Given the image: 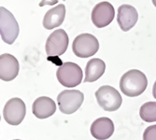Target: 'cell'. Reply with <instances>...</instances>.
Masks as SVG:
<instances>
[{
  "label": "cell",
  "instance_id": "277c9868",
  "mask_svg": "<svg viewBox=\"0 0 156 140\" xmlns=\"http://www.w3.org/2000/svg\"><path fill=\"white\" fill-rule=\"evenodd\" d=\"M82 76V70L79 65L71 62L64 63L61 66H59L56 72L58 81L63 86L67 88H73L80 84Z\"/></svg>",
  "mask_w": 156,
  "mask_h": 140
},
{
  "label": "cell",
  "instance_id": "5bb4252c",
  "mask_svg": "<svg viewBox=\"0 0 156 140\" xmlns=\"http://www.w3.org/2000/svg\"><path fill=\"white\" fill-rule=\"evenodd\" d=\"M66 17L65 5H58L55 8L48 10L43 19V26L45 29L51 30L55 27H59Z\"/></svg>",
  "mask_w": 156,
  "mask_h": 140
},
{
  "label": "cell",
  "instance_id": "4fadbf2b",
  "mask_svg": "<svg viewBox=\"0 0 156 140\" xmlns=\"http://www.w3.org/2000/svg\"><path fill=\"white\" fill-rule=\"evenodd\" d=\"M32 111L37 119H47L56 112V105L51 98L41 96L36 99L33 103Z\"/></svg>",
  "mask_w": 156,
  "mask_h": 140
},
{
  "label": "cell",
  "instance_id": "d6986e66",
  "mask_svg": "<svg viewBox=\"0 0 156 140\" xmlns=\"http://www.w3.org/2000/svg\"><path fill=\"white\" fill-rule=\"evenodd\" d=\"M152 94H153V97L156 99V80L153 84V87H152Z\"/></svg>",
  "mask_w": 156,
  "mask_h": 140
},
{
  "label": "cell",
  "instance_id": "ac0fdd59",
  "mask_svg": "<svg viewBox=\"0 0 156 140\" xmlns=\"http://www.w3.org/2000/svg\"><path fill=\"white\" fill-rule=\"evenodd\" d=\"M58 3V0H41V2L39 3V7H43V6H51V5H55Z\"/></svg>",
  "mask_w": 156,
  "mask_h": 140
},
{
  "label": "cell",
  "instance_id": "8992f818",
  "mask_svg": "<svg viewBox=\"0 0 156 140\" xmlns=\"http://www.w3.org/2000/svg\"><path fill=\"white\" fill-rule=\"evenodd\" d=\"M84 100V94L78 90H65L57 96L59 109L64 114H72L76 112Z\"/></svg>",
  "mask_w": 156,
  "mask_h": 140
},
{
  "label": "cell",
  "instance_id": "e0dca14e",
  "mask_svg": "<svg viewBox=\"0 0 156 140\" xmlns=\"http://www.w3.org/2000/svg\"><path fill=\"white\" fill-rule=\"evenodd\" d=\"M143 140H156V124L146 128L143 134Z\"/></svg>",
  "mask_w": 156,
  "mask_h": 140
},
{
  "label": "cell",
  "instance_id": "44dd1931",
  "mask_svg": "<svg viewBox=\"0 0 156 140\" xmlns=\"http://www.w3.org/2000/svg\"><path fill=\"white\" fill-rule=\"evenodd\" d=\"M14 140H20V139H14Z\"/></svg>",
  "mask_w": 156,
  "mask_h": 140
},
{
  "label": "cell",
  "instance_id": "5b68a950",
  "mask_svg": "<svg viewBox=\"0 0 156 140\" xmlns=\"http://www.w3.org/2000/svg\"><path fill=\"white\" fill-rule=\"evenodd\" d=\"M72 50L74 54L80 58L91 57L99 50V42L91 34H81L74 39Z\"/></svg>",
  "mask_w": 156,
  "mask_h": 140
},
{
  "label": "cell",
  "instance_id": "7a4b0ae2",
  "mask_svg": "<svg viewBox=\"0 0 156 140\" xmlns=\"http://www.w3.org/2000/svg\"><path fill=\"white\" fill-rule=\"evenodd\" d=\"M20 28L17 21L7 9L0 8V35L2 40L11 45L19 36Z\"/></svg>",
  "mask_w": 156,
  "mask_h": 140
},
{
  "label": "cell",
  "instance_id": "9c48e42d",
  "mask_svg": "<svg viewBox=\"0 0 156 140\" xmlns=\"http://www.w3.org/2000/svg\"><path fill=\"white\" fill-rule=\"evenodd\" d=\"M114 17V8L109 2L107 1L95 5L92 11V22L98 28H103L108 26L113 21Z\"/></svg>",
  "mask_w": 156,
  "mask_h": 140
},
{
  "label": "cell",
  "instance_id": "7c38bea8",
  "mask_svg": "<svg viewBox=\"0 0 156 140\" xmlns=\"http://www.w3.org/2000/svg\"><path fill=\"white\" fill-rule=\"evenodd\" d=\"M114 133V123L107 117L95 120L91 125V134L98 140H106Z\"/></svg>",
  "mask_w": 156,
  "mask_h": 140
},
{
  "label": "cell",
  "instance_id": "6da1fadb",
  "mask_svg": "<svg viewBox=\"0 0 156 140\" xmlns=\"http://www.w3.org/2000/svg\"><path fill=\"white\" fill-rule=\"evenodd\" d=\"M148 86L146 75L136 69H131L124 73L120 80V89L123 94L136 97L143 93Z\"/></svg>",
  "mask_w": 156,
  "mask_h": 140
},
{
  "label": "cell",
  "instance_id": "52a82bcc",
  "mask_svg": "<svg viewBox=\"0 0 156 140\" xmlns=\"http://www.w3.org/2000/svg\"><path fill=\"white\" fill-rule=\"evenodd\" d=\"M26 107L20 98L9 99L3 109L4 120L10 125H19L25 117Z\"/></svg>",
  "mask_w": 156,
  "mask_h": 140
},
{
  "label": "cell",
  "instance_id": "ba28073f",
  "mask_svg": "<svg viewBox=\"0 0 156 140\" xmlns=\"http://www.w3.org/2000/svg\"><path fill=\"white\" fill-rule=\"evenodd\" d=\"M68 36L63 29L52 32L46 42V53L48 56H61L68 47Z\"/></svg>",
  "mask_w": 156,
  "mask_h": 140
},
{
  "label": "cell",
  "instance_id": "2e32d148",
  "mask_svg": "<svg viewBox=\"0 0 156 140\" xmlns=\"http://www.w3.org/2000/svg\"><path fill=\"white\" fill-rule=\"evenodd\" d=\"M139 115L144 121H156V102H147L141 106Z\"/></svg>",
  "mask_w": 156,
  "mask_h": 140
},
{
  "label": "cell",
  "instance_id": "ffe728a7",
  "mask_svg": "<svg viewBox=\"0 0 156 140\" xmlns=\"http://www.w3.org/2000/svg\"><path fill=\"white\" fill-rule=\"evenodd\" d=\"M152 3H153V5L156 7V0H152Z\"/></svg>",
  "mask_w": 156,
  "mask_h": 140
},
{
  "label": "cell",
  "instance_id": "8fae6325",
  "mask_svg": "<svg viewBox=\"0 0 156 140\" xmlns=\"http://www.w3.org/2000/svg\"><path fill=\"white\" fill-rule=\"evenodd\" d=\"M138 20V13L131 5H122L118 9L117 22L121 29L127 32L135 26Z\"/></svg>",
  "mask_w": 156,
  "mask_h": 140
},
{
  "label": "cell",
  "instance_id": "30bf717a",
  "mask_svg": "<svg viewBox=\"0 0 156 140\" xmlns=\"http://www.w3.org/2000/svg\"><path fill=\"white\" fill-rule=\"evenodd\" d=\"M19 62L13 55L4 53L0 55V79L4 81H10L19 74Z\"/></svg>",
  "mask_w": 156,
  "mask_h": 140
},
{
  "label": "cell",
  "instance_id": "3957f363",
  "mask_svg": "<svg viewBox=\"0 0 156 140\" xmlns=\"http://www.w3.org/2000/svg\"><path fill=\"white\" fill-rule=\"evenodd\" d=\"M95 97L98 105L105 111L112 112L120 108L122 98L120 93L111 86H101L95 92Z\"/></svg>",
  "mask_w": 156,
  "mask_h": 140
},
{
  "label": "cell",
  "instance_id": "9a60e30c",
  "mask_svg": "<svg viewBox=\"0 0 156 140\" xmlns=\"http://www.w3.org/2000/svg\"><path fill=\"white\" fill-rule=\"evenodd\" d=\"M106 70V64L103 60L94 58L91 59L85 67L84 82H94L100 79Z\"/></svg>",
  "mask_w": 156,
  "mask_h": 140
}]
</instances>
